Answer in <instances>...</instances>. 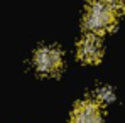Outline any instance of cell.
Returning <instances> with one entry per match:
<instances>
[{"mask_svg":"<svg viewBox=\"0 0 125 123\" xmlns=\"http://www.w3.org/2000/svg\"><path fill=\"white\" fill-rule=\"evenodd\" d=\"M103 56V46L96 36H84L78 42V57L83 62H98Z\"/></svg>","mask_w":125,"mask_h":123,"instance_id":"277c9868","label":"cell"},{"mask_svg":"<svg viewBox=\"0 0 125 123\" xmlns=\"http://www.w3.org/2000/svg\"><path fill=\"white\" fill-rule=\"evenodd\" d=\"M113 98H115V95H113V89L110 86H103L96 91V100L102 103H110Z\"/></svg>","mask_w":125,"mask_h":123,"instance_id":"5b68a950","label":"cell"},{"mask_svg":"<svg viewBox=\"0 0 125 123\" xmlns=\"http://www.w3.org/2000/svg\"><path fill=\"white\" fill-rule=\"evenodd\" d=\"M71 123H102L100 104L91 100L80 101L71 113Z\"/></svg>","mask_w":125,"mask_h":123,"instance_id":"3957f363","label":"cell"},{"mask_svg":"<svg viewBox=\"0 0 125 123\" xmlns=\"http://www.w3.org/2000/svg\"><path fill=\"white\" fill-rule=\"evenodd\" d=\"M117 22L115 7L108 0H90L84 12V27L91 34H103Z\"/></svg>","mask_w":125,"mask_h":123,"instance_id":"6da1fadb","label":"cell"},{"mask_svg":"<svg viewBox=\"0 0 125 123\" xmlns=\"http://www.w3.org/2000/svg\"><path fill=\"white\" fill-rule=\"evenodd\" d=\"M113 7H117V9H124L125 10V0H108Z\"/></svg>","mask_w":125,"mask_h":123,"instance_id":"8992f818","label":"cell"},{"mask_svg":"<svg viewBox=\"0 0 125 123\" xmlns=\"http://www.w3.org/2000/svg\"><path fill=\"white\" fill-rule=\"evenodd\" d=\"M34 66L44 74H54L62 66V54L54 46H42L34 54Z\"/></svg>","mask_w":125,"mask_h":123,"instance_id":"7a4b0ae2","label":"cell"}]
</instances>
